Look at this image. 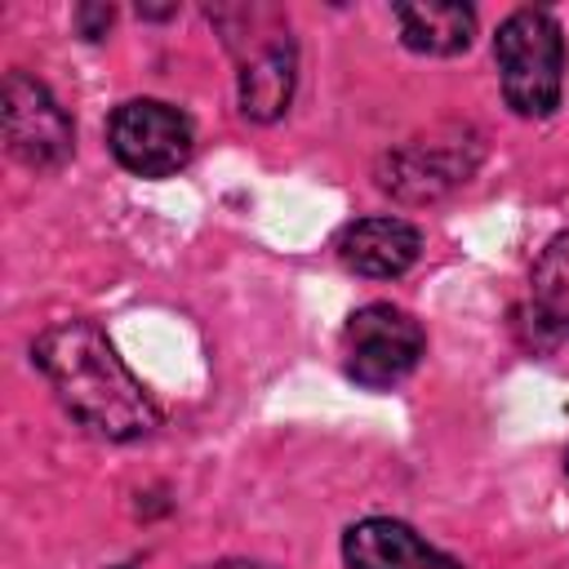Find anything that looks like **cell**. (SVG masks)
<instances>
[{"label":"cell","instance_id":"4fadbf2b","mask_svg":"<svg viewBox=\"0 0 569 569\" xmlns=\"http://www.w3.org/2000/svg\"><path fill=\"white\" fill-rule=\"evenodd\" d=\"M204 569H267V565H253V560H218V565H204Z\"/></svg>","mask_w":569,"mask_h":569},{"label":"cell","instance_id":"7c38bea8","mask_svg":"<svg viewBox=\"0 0 569 569\" xmlns=\"http://www.w3.org/2000/svg\"><path fill=\"white\" fill-rule=\"evenodd\" d=\"M76 22H80V31L89 40H98L111 27V4H84V9H76Z\"/></svg>","mask_w":569,"mask_h":569},{"label":"cell","instance_id":"8992f818","mask_svg":"<svg viewBox=\"0 0 569 569\" xmlns=\"http://www.w3.org/2000/svg\"><path fill=\"white\" fill-rule=\"evenodd\" d=\"M0 120H4V142L9 151L31 164V169H53L71 156L76 129L71 116L58 107V98L31 80L27 71H9L0 89Z\"/></svg>","mask_w":569,"mask_h":569},{"label":"cell","instance_id":"6da1fadb","mask_svg":"<svg viewBox=\"0 0 569 569\" xmlns=\"http://www.w3.org/2000/svg\"><path fill=\"white\" fill-rule=\"evenodd\" d=\"M62 409L107 440H142L160 427V405L120 360L116 342L93 320H58L31 347Z\"/></svg>","mask_w":569,"mask_h":569},{"label":"cell","instance_id":"8fae6325","mask_svg":"<svg viewBox=\"0 0 569 569\" xmlns=\"http://www.w3.org/2000/svg\"><path fill=\"white\" fill-rule=\"evenodd\" d=\"M533 307L569 329V231H560L533 262Z\"/></svg>","mask_w":569,"mask_h":569},{"label":"cell","instance_id":"5b68a950","mask_svg":"<svg viewBox=\"0 0 569 569\" xmlns=\"http://www.w3.org/2000/svg\"><path fill=\"white\" fill-rule=\"evenodd\" d=\"M107 142H111V156L138 178H169L196 151L191 120L160 98L120 102L107 120Z\"/></svg>","mask_w":569,"mask_h":569},{"label":"cell","instance_id":"9c48e42d","mask_svg":"<svg viewBox=\"0 0 569 569\" xmlns=\"http://www.w3.org/2000/svg\"><path fill=\"white\" fill-rule=\"evenodd\" d=\"M418 249H422V236L413 222L405 218H360L351 222L342 236H338V258L360 271V276H373V280H391V276H405L413 262H418Z\"/></svg>","mask_w":569,"mask_h":569},{"label":"cell","instance_id":"30bf717a","mask_svg":"<svg viewBox=\"0 0 569 569\" xmlns=\"http://www.w3.org/2000/svg\"><path fill=\"white\" fill-rule=\"evenodd\" d=\"M396 22H400V40L413 53H462L476 36V9L471 4H453V0H418V4H396Z\"/></svg>","mask_w":569,"mask_h":569},{"label":"cell","instance_id":"7a4b0ae2","mask_svg":"<svg viewBox=\"0 0 569 569\" xmlns=\"http://www.w3.org/2000/svg\"><path fill=\"white\" fill-rule=\"evenodd\" d=\"M493 58L502 76V98L516 116L542 120L560 107L565 36L547 9H516L493 36Z\"/></svg>","mask_w":569,"mask_h":569},{"label":"cell","instance_id":"277c9868","mask_svg":"<svg viewBox=\"0 0 569 569\" xmlns=\"http://www.w3.org/2000/svg\"><path fill=\"white\" fill-rule=\"evenodd\" d=\"M422 347H427V333L422 325L391 307V302H369L360 311H351L347 329H342V365H347V378L369 387V391H382V387H396L405 382L418 360H422Z\"/></svg>","mask_w":569,"mask_h":569},{"label":"cell","instance_id":"3957f363","mask_svg":"<svg viewBox=\"0 0 569 569\" xmlns=\"http://www.w3.org/2000/svg\"><path fill=\"white\" fill-rule=\"evenodd\" d=\"M249 36L227 31L231 53L240 58V111L258 124H271L289 111L293 80H298V49L271 9H244Z\"/></svg>","mask_w":569,"mask_h":569},{"label":"cell","instance_id":"52a82bcc","mask_svg":"<svg viewBox=\"0 0 569 569\" xmlns=\"http://www.w3.org/2000/svg\"><path fill=\"white\" fill-rule=\"evenodd\" d=\"M480 160V147L467 142L462 133L453 138H418L400 151H391L378 169V187L400 196V200H436L445 196L449 187L467 182V173L476 169Z\"/></svg>","mask_w":569,"mask_h":569},{"label":"cell","instance_id":"ba28073f","mask_svg":"<svg viewBox=\"0 0 569 569\" xmlns=\"http://www.w3.org/2000/svg\"><path fill=\"white\" fill-rule=\"evenodd\" d=\"M342 560L347 569H462L453 556L418 538L405 520H387V516L356 520L342 533Z\"/></svg>","mask_w":569,"mask_h":569}]
</instances>
